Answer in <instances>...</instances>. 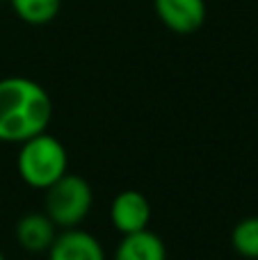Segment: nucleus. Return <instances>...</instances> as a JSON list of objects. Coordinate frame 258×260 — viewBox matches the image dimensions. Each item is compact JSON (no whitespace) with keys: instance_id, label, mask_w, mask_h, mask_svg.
Returning a JSON list of instances; mask_svg holds the SVG:
<instances>
[{"instance_id":"obj_1","label":"nucleus","mask_w":258,"mask_h":260,"mask_svg":"<svg viewBox=\"0 0 258 260\" xmlns=\"http://www.w3.org/2000/svg\"><path fill=\"white\" fill-rule=\"evenodd\" d=\"M50 117L53 101L39 82L23 76L0 80V142H25L44 133Z\"/></svg>"},{"instance_id":"obj_2","label":"nucleus","mask_w":258,"mask_h":260,"mask_svg":"<svg viewBox=\"0 0 258 260\" xmlns=\"http://www.w3.org/2000/svg\"><path fill=\"white\" fill-rule=\"evenodd\" d=\"M18 176L35 189H46L69 171V155L57 137L44 133L21 142L16 157Z\"/></svg>"},{"instance_id":"obj_3","label":"nucleus","mask_w":258,"mask_h":260,"mask_svg":"<svg viewBox=\"0 0 258 260\" xmlns=\"http://www.w3.org/2000/svg\"><path fill=\"white\" fill-rule=\"evenodd\" d=\"M44 212L57 229H76L89 215L94 192L91 185L78 174H64L50 187L44 189Z\"/></svg>"},{"instance_id":"obj_4","label":"nucleus","mask_w":258,"mask_h":260,"mask_svg":"<svg viewBox=\"0 0 258 260\" xmlns=\"http://www.w3.org/2000/svg\"><path fill=\"white\" fill-rule=\"evenodd\" d=\"M110 219L121 235L144 231L151 224V203L137 189H123L112 199Z\"/></svg>"},{"instance_id":"obj_5","label":"nucleus","mask_w":258,"mask_h":260,"mask_svg":"<svg viewBox=\"0 0 258 260\" xmlns=\"http://www.w3.org/2000/svg\"><path fill=\"white\" fill-rule=\"evenodd\" d=\"M165 27L176 35H192L206 23V0H155Z\"/></svg>"},{"instance_id":"obj_6","label":"nucleus","mask_w":258,"mask_h":260,"mask_svg":"<svg viewBox=\"0 0 258 260\" xmlns=\"http://www.w3.org/2000/svg\"><path fill=\"white\" fill-rule=\"evenodd\" d=\"M46 256L48 260H105V251L94 235L76 226L55 235Z\"/></svg>"},{"instance_id":"obj_7","label":"nucleus","mask_w":258,"mask_h":260,"mask_svg":"<svg viewBox=\"0 0 258 260\" xmlns=\"http://www.w3.org/2000/svg\"><path fill=\"white\" fill-rule=\"evenodd\" d=\"M16 242L30 253H46L57 235V226L46 212H27L16 221Z\"/></svg>"},{"instance_id":"obj_8","label":"nucleus","mask_w":258,"mask_h":260,"mask_svg":"<svg viewBox=\"0 0 258 260\" xmlns=\"http://www.w3.org/2000/svg\"><path fill=\"white\" fill-rule=\"evenodd\" d=\"M114 260H167V247L153 231H135L121 238L114 251Z\"/></svg>"},{"instance_id":"obj_9","label":"nucleus","mask_w":258,"mask_h":260,"mask_svg":"<svg viewBox=\"0 0 258 260\" xmlns=\"http://www.w3.org/2000/svg\"><path fill=\"white\" fill-rule=\"evenodd\" d=\"M62 0H12V7L21 21L30 25H46L59 14Z\"/></svg>"},{"instance_id":"obj_10","label":"nucleus","mask_w":258,"mask_h":260,"mask_svg":"<svg viewBox=\"0 0 258 260\" xmlns=\"http://www.w3.org/2000/svg\"><path fill=\"white\" fill-rule=\"evenodd\" d=\"M231 247L242 258L258 260V217H245L233 226Z\"/></svg>"},{"instance_id":"obj_11","label":"nucleus","mask_w":258,"mask_h":260,"mask_svg":"<svg viewBox=\"0 0 258 260\" xmlns=\"http://www.w3.org/2000/svg\"><path fill=\"white\" fill-rule=\"evenodd\" d=\"M0 260H5V256H3V251H0Z\"/></svg>"}]
</instances>
